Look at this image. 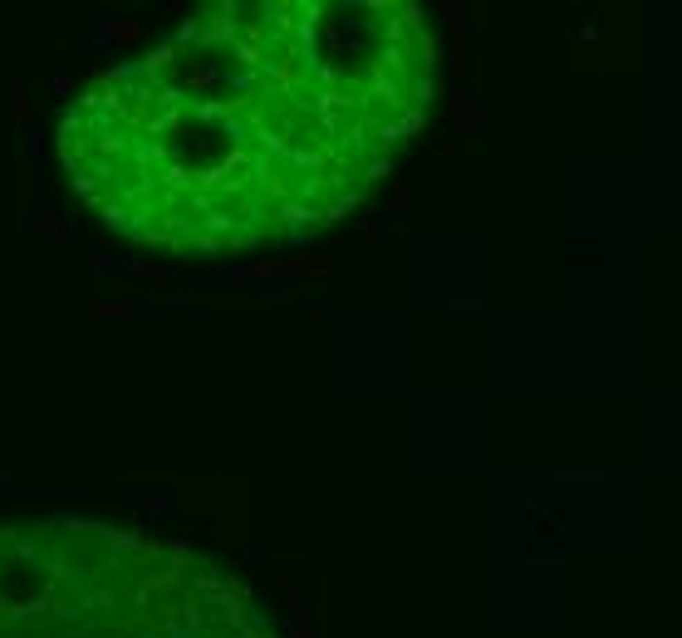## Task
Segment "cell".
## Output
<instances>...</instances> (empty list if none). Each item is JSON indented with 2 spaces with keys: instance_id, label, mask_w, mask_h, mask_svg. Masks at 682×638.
Here are the masks:
<instances>
[{
  "instance_id": "cell-1",
  "label": "cell",
  "mask_w": 682,
  "mask_h": 638,
  "mask_svg": "<svg viewBox=\"0 0 682 638\" xmlns=\"http://www.w3.org/2000/svg\"><path fill=\"white\" fill-rule=\"evenodd\" d=\"M476 128H486V109L476 98H457V109H451V138L476 133Z\"/></svg>"
},
{
  "instance_id": "cell-2",
  "label": "cell",
  "mask_w": 682,
  "mask_h": 638,
  "mask_svg": "<svg viewBox=\"0 0 682 638\" xmlns=\"http://www.w3.org/2000/svg\"><path fill=\"white\" fill-rule=\"evenodd\" d=\"M138 35H143V20H108V25H98V39H113V44H128Z\"/></svg>"
},
{
  "instance_id": "cell-3",
  "label": "cell",
  "mask_w": 682,
  "mask_h": 638,
  "mask_svg": "<svg viewBox=\"0 0 682 638\" xmlns=\"http://www.w3.org/2000/svg\"><path fill=\"white\" fill-rule=\"evenodd\" d=\"M93 314H103V319H133V314H138V304H123V300H98V304H93Z\"/></svg>"
},
{
  "instance_id": "cell-4",
  "label": "cell",
  "mask_w": 682,
  "mask_h": 638,
  "mask_svg": "<svg viewBox=\"0 0 682 638\" xmlns=\"http://www.w3.org/2000/svg\"><path fill=\"white\" fill-rule=\"evenodd\" d=\"M10 109H15V118L25 123V79H10Z\"/></svg>"
},
{
  "instance_id": "cell-5",
  "label": "cell",
  "mask_w": 682,
  "mask_h": 638,
  "mask_svg": "<svg viewBox=\"0 0 682 638\" xmlns=\"http://www.w3.org/2000/svg\"><path fill=\"white\" fill-rule=\"evenodd\" d=\"M35 226H39V236H60V221H54V211H49V206H39Z\"/></svg>"
},
{
  "instance_id": "cell-6",
  "label": "cell",
  "mask_w": 682,
  "mask_h": 638,
  "mask_svg": "<svg viewBox=\"0 0 682 638\" xmlns=\"http://www.w3.org/2000/svg\"><path fill=\"white\" fill-rule=\"evenodd\" d=\"M408 211H413V192L397 187V192H393V217H408Z\"/></svg>"
},
{
  "instance_id": "cell-7",
  "label": "cell",
  "mask_w": 682,
  "mask_h": 638,
  "mask_svg": "<svg viewBox=\"0 0 682 638\" xmlns=\"http://www.w3.org/2000/svg\"><path fill=\"white\" fill-rule=\"evenodd\" d=\"M447 15H451L457 30H467V6H462V0H447Z\"/></svg>"
},
{
  "instance_id": "cell-8",
  "label": "cell",
  "mask_w": 682,
  "mask_h": 638,
  "mask_svg": "<svg viewBox=\"0 0 682 638\" xmlns=\"http://www.w3.org/2000/svg\"><path fill=\"white\" fill-rule=\"evenodd\" d=\"M167 60H172V44H157V49H152V55H147V69H162Z\"/></svg>"
},
{
  "instance_id": "cell-9",
  "label": "cell",
  "mask_w": 682,
  "mask_h": 638,
  "mask_svg": "<svg viewBox=\"0 0 682 638\" xmlns=\"http://www.w3.org/2000/svg\"><path fill=\"white\" fill-rule=\"evenodd\" d=\"M295 638H314V628L309 623H295Z\"/></svg>"
}]
</instances>
